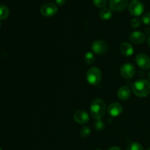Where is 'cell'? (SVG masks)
Masks as SVG:
<instances>
[{"mask_svg":"<svg viewBox=\"0 0 150 150\" xmlns=\"http://www.w3.org/2000/svg\"><path fill=\"white\" fill-rule=\"evenodd\" d=\"M128 10L131 15L134 16H139L144 10V4L139 0H133L128 5Z\"/></svg>","mask_w":150,"mask_h":150,"instance_id":"4","label":"cell"},{"mask_svg":"<svg viewBox=\"0 0 150 150\" xmlns=\"http://www.w3.org/2000/svg\"><path fill=\"white\" fill-rule=\"evenodd\" d=\"M92 50L97 54H103L108 51V44L103 40H97L92 42Z\"/></svg>","mask_w":150,"mask_h":150,"instance_id":"7","label":"cell"},{"mask_svg":"<svg viewBox=\"0 0 150 150\" xmlns=\"http://www.w3.org/2000/svg\"><path fill=\"white\" fill-rule=\"evenodd\" d=\"M117 95L121 100H127L130 97V89L127 86H122L118 90Z\"/></svg>","mask_w":150,"mask_h":150,"instance_id":"14","label":"cell"},{"mask_svg":"<svg viewBox=\"0 0 150 150\" xmlns=\"http://www.w3.org/2000/svg\"><path fill=\"white\" fill-rule=\"evenodd\" d=\"M142 22L146 25H150V13H146L142 18Z\"/></svg>","mask_w":150,"mask_h":150,"instance_id":"22","label":"cell"},{"mask_svg":"<svg viewBox=\"0 0 150 150\" xmlns=\"http://www.w3.org/2000/svg\"><path fill=\"white\" fill-rule=\"evenodd\" d=\"M95 7L98 8H103L107 4V0H92Z\"/></svg>","mask_w":150,"mask_h":150,"instance_id":"19","label":"cell"},{"mask_svg":"<svg viewBox=\"0 0 150 150\" xmlns=\"http://www.w3.org/2000/svg\"><path fill=\"white\" fill-rule=\"evenodd\" d=\"M146 150H150V147H149V148H148V149H146Z\"/></svg>","mask_w":150,"mask_h":150,"instance_id":"29","label":"cell"},{"mask_svg":"<svg viewBox=\"0 0 150 150\" xmlns=\"http://www.w3.org/2000/svg\"><path fill=\"white\" fill-rule=\"evenodd\" d=\"M128 4V0H110V9L115 12H122L126 9Z\"/></svg>","mask_w":150,"mask_h":150,"instance_id":"8","label":"cell"},{"mask_svg":"<svg viewBox=\"0 0 150 150\" xmlns=\"http://www.w3.org/2000/svg\"><path fill=\"white\" fill-rule=\"evenodd\" d=\"M136 62L138 66L143 70L150 69V58L144 54H139L136 57Z\"/></svg>","mask_w":150,"mask_h":150,"instance_id":"9","label":"cell"},{"mask_svg":"<svg viewBox=\"0 0 150 150\" xmlns=\"http://www.w3.org/2000/svg\"><path fill=\"white\" fill-rule=\"evenodd\" d=\"M132 90L139 98H144L150 93V82L146 79H139L133 83Z\"/></svg>","mask_w":150,"mask_h":150,"instance_id":"1","label":"cell"},{"mask_svg":"<svg viewBox=\"0 0 150 150\" xmlns=\"http://www.w3.org/2000/svg\"><path fill=\"white\" fill-rule=\"evenodd\" d=\"M57 4H58L59 6H62L65 4L66 0H55Z\"/></svg>","mask_w":150,"mask_h":150,"instance_id":"24","label":"cell"},{"mask_svg":"<svg viewBox=\"0 0 150 150\" xmlns=\"http://www.w3.org/2000/svg\"><path fill=\"white\" fill-rule=\"evenodd\" d=\"M58 12L57 5L51 2H47L42 4L40 7V13L45 17H52Z\"/></svg>","mask_w":150,"mask_h":150,"instance_id":"5","label":"cell"},{"mask_svg":"<svg viewBox=\"0 0 150 150\" xmlns=\"http://www.w3.org/2000/svg\"><path fill=\"white\" fill-rule=\"evenodd\" d=\"M147 76H148V78H149V80H150V71L149 72V73H148Z\"/></svg>","mask_w":150,"mask_h":150,"instance_id":"28","label":"cell"},{"mask_svg":"<svg viewBox=\"0 0 150 150\" xmlns=\"http://www.w3.org/2000/svg\"><path fill=\"white\" fill-rule=\"evenodd\" d=\"M102 79V73L100 70L96 67H91L86 73V80L91 85L96 86L100 83Z\"/></svg>","mask_w":150,"mask_h":150,"instance_id":"3","label":"cell"},{"mask_svg":"<svg viewBox=\"0 0 150 150\" xmlns=\"http://www.w3.org/2000/svg\"><path fill=\"white\" fill-rule=\"evenodd\" d=\"M10 14L9 8L4 4H0V20H5Z\"/></svg>","mask_w":150,"mask_h":150,"instance_id":"15","label":"cell"},{"mask_svg":"<svg viewBox=\"0 0 150 150\" xmlns=\"http://www.w3.org/2000/svg\"><path fill=\"white\" fill-rule=\"evenodd\" d=\"M105 112V103L100 98H97L92 103L90 106V113L95 120H100Z\"/></svg>","mask_w":150,"mask_h":150,"instance_id":"2","label":"cell"},{"mask_svg":"<svg viewBox=\"0 0 150 150\" xmlns=\"http://www.w3.org/2000/svg\"><path fill=\"white\" fill-rule=\"evenodd\" d=\"M126 150H144V148L142 146V144H140L139 143L133 142V143H131L128 145Z\"/></svg>","mask_w":150,"mask_h":150,"instance_id":"18","label":"cell"},{"mask_svg":"<svg viewBox=\"0 0 150 150\" xmlns=\"http://www.w3.org/2000/svg\"><path fill=\"white\" fill-rule=\"evenodd\" d=\"M91 130L89 127H83V128L81 130V135L83 136V138H86L90 135Z\"/></svg>","mask_w":150,"mask_h":150,"instance_id":"20","label":"cell"},{"mask_svg":"<svg viewBox=\"0 0 150 150\" xmlns=\"http://www.w3.org/2000/svg\"><path fill=\"white\" fill-rule=\"evenodd\" d=\"M104 122L101 120H97L95 122V128L97 130H101L104 128Z\"/></svg>","mask_w":150,"mask_h":150,"instance_id":"21","label":"cell"},{"mask_svg":"<svg viewBox=\"0 0 150 150\" xmlns=\"http://www.w3.org/2000/svg\"><path fill=\"white\" fill-rule=\"evenodd\" d=\"M73 118H74V120L76 122L82 125L86 124L89 120V114L85 111H83V110H79V111H76L74 114Z\"/></svg>","mask_w":150,"mask_h":150,"instance_id":"11","label":"cell"},{"mask_svg":"<svg viewBox=\"0 0 150 150\" xmlns=\"http://www.w3.org/2000/svg\"><path fill=\"white\" fill-rule=\"evenodd\" d=\"M84 61L86 64H91L95 62V56L93 53L91 51H88L84 56Z\"/></svg>","mask_w":150,"mask_h":150,"instance_id":"17","label":"cell"},{"mask_svg":"<svg viewBox=\"0 0 150 150\" xmlns=\"http://www.w3.org/2000/svg\"><path fill=\"white\" fill-rule=\"evenodd\" d=\"M136 73V68L131 63H125L123 64L120 69V74L122 77L125 79H130L134 76Z\"/></svg>","mask_w":150,"mask_h":150,"instance_id":"6","label":"cell"},{"mask_svg":"<svg viewBox=\"0 0 150 150\" xmlns=\"http://www.w3.org/2000/svg\"><path fill=\"white\" fill-rule=\"evenodd\" d=\"M108 150H121V149H120L119 147H117V146H113V147L110 148Z\"/></svg>","mask_w":150,"mask_h":150,"instance_id":"25","label":"cell"},{"mask_svg":"<svg viewBox=\"0 0 150 150\" xmlns=\"http://www.w3.org/2000/svg\"><path fill=\"white\" fill-rule=\"evenodd\" d=\"M100 16L103 20H109L112 17V10L109 8H103L100 12Z\"/></svg>","mask_w":150,"mask_h":150,"instance_id":"16","label":"cell"},{"mask_svg":"<svg viewBox=\"0 0 150 150\" xmlns=\"http://www.w3.org/2000/svg\"><path fill=\"white\" fill-rule=\"evenodd\" d=\"M96 150H101V149H96Z\"/></svg>","mask_w":150,"mask_h":150,"instance_id":"32","label":"cell"},{"mask_svg":"<svg viewBox=\"0 0 150 150\" xmlns=\"http://www.w3.org/2000/svg\"><path fill=\"white\" fill-rule=\"evenodd\" d=\"M145 32H146V34H147V35H150V29H149V28H147V29H146V31H145Z\"/></svg>","mask_w":150,"mask_h":150,"instance_id":"26","label":"cell"},{"mask_svg":"<svg viewBox=\"0 0 150 150\" xmlns=\"http://www.w3.org/2000/svg\"><path fill=\"white\" fill-rule=\"evenodd\" d=\"M0 150H2V149H1V147H0Z\"/></svg>","mask_w":150,"mask_h":150,"instance_id":"31","label":"cell"},{"mask_svg":"<svg viewBox=\"0 0 150 150\" xmlns=\"http://www.w3.org/2000/svg\"><path fill=\"white\" fill-rule=\"evenodd\" d=\"M146 39V36L144 34L139 31H135L133 32L130 35V40L134 44H141L144 42Z\"/></svg>","mask_w":150,"mask_h":150,"instance_id":"12","label":"cell"},{"mask_svg":"<svg viewBox=\"0 0 150 150\" xmlns=\"http://www.w3.org/2000/svg\"><path fill=\"white\" fill-rule=\"evenodd\" d=\"M147 43H148V45H149V48H150V36L149 37V38H148Z\"/></svg>","mask_w":150,"mask_h":150,"instance_id":"27","label":"cell"},{"mask_svg":"<svg viewBox=\"0 0 150 150\" xmlns=\"http://www.w3.org/2000/svg\"><path fill=\"white\" fill-rule=\"evenodd\" d=\"M0 28H1V23H0Z\"/></svg>","mask_w":150,"mask_h":150,"instance_id":"30","label":"cell"},{"mask_svg":"<svg viewBox=\"0 0 150 150\" xmlns=\"http://www.w3.org/2000/svg\"><path fill=\"white\" fill-rule=\"evenodd\" d=\"M130 23H131L132 27L138 28V27H139V26H140L141 21L139 20V18H133L131 20V22H130Z\"/></svg>","mask_w":150,"mask_h":150,"instance_id":"23","label":"cell"},{"mask_svg":"<svg viewBox=\"0 0 150 150\" xmlns=\"http://www.w3.org/2000/svg\"><path fill=\"white\" fill-rule=\"evenodd\" d=\"M120 51L122 54H123L125 57H130L133 55L134 52L133 46L128 42H122L120 46Z\"/></svg>","mask_w":150,"mask_h":150,"instance_id":"13","label":"cell"},{"mask_svg":"<svg viewBox=\"0 0 150 150\" xmlns=\"http://www.w3.org/2000/svg\"><path fill=\"white\" fill-rule=\"evenodd\" d=\"M122 106L119 103H113L108 108V114L112 117H119L122 113Z\"/></svg>","mask_w":150,"mask_h":150,"instance_id":"10","label":"cell"}]
</instances>
